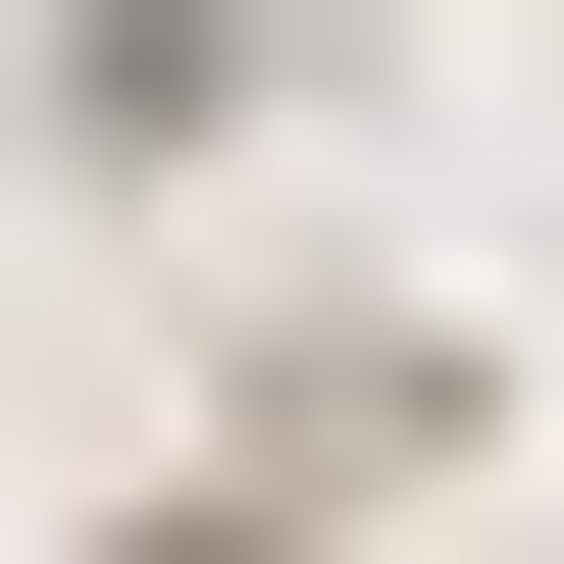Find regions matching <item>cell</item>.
<instances>
[{
    "instance_id": "1",
    "label": "cell",
    "mask_w": 564,
    "mask_h": 564,
    "mask_svg": "<svg viewBox=\"0 0 564 564\" xmlns=\"http://www.w3.org/2000/svg\"><path fill=\"white\" fill-rule=\"evenodd\" d=\"M308 104H359V0H52V52H0V154H52V206H257Z\"/></svg>"
},
{
    "instance_id": "2",
    "label": "cell",
    "mask_w": 564,
    "mask_h": 564,
    "mask_svg": "<svg viewBox=\"0 0 564 564\" xmlns=\"http://www.w3.org/2000/svg\"><path fill=\"white\" fill-rule=\"evenodd\" d=\"M104 564H359V462H308V411H257V462H154V513H104Z\"/></svg>"
}]
</instances>
